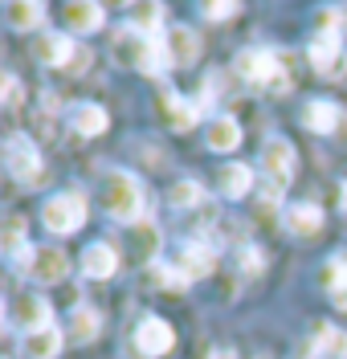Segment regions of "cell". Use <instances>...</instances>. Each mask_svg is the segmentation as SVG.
<instances>
[{
    "instance_id": "6da1fadb",
    "label": "cell",
    "mask_w": 347,
    "mask_h": 359,
    "mask_svg": "<svg viewBox=\"0 0 347 359\" xmlns=\"http://www.w3.org/2000/svg\"><path fill=\"white\" fill-rule=\"evenodd\" d=\"M143 180L131 176L127 168H111L102 172V184H98V204L111 221H123V224H135L139 212H143Z\"/></svg>"
},
{
    "instance_id": "7a4b0ae2",
    "label": "cell",
    "mask_w": 347,
    "mask_h": 359,
    "mask_svg": "<svg viewBox=\"0 0 347 359\" xmlns=\"http://www.w3.org/2000/svg\"><path fill=\"white\" fill-rule=\"evenodd\" d=\"M111 57L115 66L123 69H139V74H163V66H172L168 49H163L160 37H147V33H135V29H118L115 41H111Z\"/></svg>"
},
{
    "instance_id": "3957f363",
    "label": "cell",
    "mask_w": 347,
    "mask_h": 359,
    "mask_svg": "<svg viewBox=\"0 0 347 359\" xmlns=\"http://www.w3.org/2000/svg\"><path fill=\"white\" fill-rule=\"evenodd\" d=\"M233 69L250 86H261V90H270V94H286V90L294 86V74L286 66V57L282 53H270V49H241Z\"/></svg>"
},
{
    "instance_id": "277c9868",
    "label": "cell",
    "mask_w": 347,
    "mask_h": 359,
    "mask_svg": "<svg viewBox=\"0 0 347 359\" xmlns=\"http://www.w3.org/2000/svg\"><path fill=\"white\" fill-rule=\"evenodd\" d=\"M86 212H90L86 192L82 188H66V192H53L41 204V224H46L53 237H69V233H78L86 224Z\"/></svg>"
},
{
    "instance_id": "5b68a950",
    "label": "cell",
    "mask_w": 347,
    "mask_h": 359,
    "mask_svg": "<svg viewBox=\"0 0 347 359\" xmlns=\"http://www.w3.org/2000/svg\"><path fill=\"white\" fill-rule=\"evenodd\" d=\"M4 168H8V176L17 180V184H25V188L41 184L46 163H41V151H37L33 135H25V131H8L4 135Z\"/></svg>"
},
{
    "instance_id": "8992f818",
    "label": "cell",
    "mask_w": 347,
    "mask_h": 359,
    "mask_svg": "<svg viewBox=\"0 0 347 359\" xmlns=\"http://www.w3.org/2000/svg\"><path fill=\"white\" fill-rule=\"evenodd\" d=\"M13 266L21 269L29 282H37V286H53V282H66L69 257L62 253V249H53V245H29Z\"/></svg>"
},
{
    "instance_id": "52a82bcc",
    "label": "cell",
    "mask_w": 347,
    "mask_h": 359,
    "mask_svg": "<svg viewBox=\"0 0 347 359\" xmlns=\"http://www.w3.org/2000/svg\"><path fill=\"white\" fill-rule=\"evenodd\" d=\"M261 172H266L270 184L286 188V184L294 180V143L282 139V135H270V139L261 143Z\"/></svg>"
},
{
    "instance_id": "ba28073f",
    "label": "cell",
    "mask_w": 347,
    "mask_h": 359,
    "mask_svg": "<svg viewBox=\"0 0 347 359\" xmlns=\"http://www.w3.org/2000/svg\"><path fill=\"white\" fill-rule=\"evenodd\" d=\"M135 347L143 359H160L168 355L172 347H176V331H172V323H163L156 314H147L143 323L135 327Z\"/></svg>"
},
{
    "instance_id": "9c48e42d",
    "label": "cell",
    "mask_w": 347,
    "mask_h": 359,
    "mask_svg": "<svg viewBox=\"0 0 347 359\" xmlns=\"http://www.w3.org/2000/svg\"><path fill=\"white\" fill-rule=\"evenodd\" d=\"M306 57H311V69H315L319 78H331V82L347 78V49L339 41L315 37V41H311V49H306Z\"/></svg>"
},
{
    "instance_id": "30bf717a",
    "label": "cell",
    "mask_w": 347,
    "mask_h": 359,
    "mask_svg": "<svg viewBox=\"0 0 347 359\" xmlns=\"http://www.w3.org/2000/svg\"><path fill=\"white\" fill-rule=\"evenodd\" d=\"M8 323L17 327V331H41V327H49V302L41 298V294L25 290L13 298V306H8Z\"/></svg>"
},
{
    "instance_id": "8fae6325",
    "label": "cell",
    "mask_w": 347,
    "mask_h": 359,
    "mask_svg": "<svg viewBox=\"0 0 347 359\" xmlns=\"http://www.w3.org/2000/svg\"><path fill=\"white\" fill-rule=\"evenodd\" d=\"M156 111H160L163 127H172V131H192V127H196V114H200V107L184 102V98H180L172 86H160V90H156Z\"/></svg>"
},
{
    "instance_id": "7c38bea8",
    "label": "cell",
    "mask_w": 347,
    "mask_h": 359,
    "mask_svg": "<svg viewBox=\"0 0 347 359\" xmlns=\"http://www.w3.org/2000/svg\"><path fill=\"white\" fill-rule=\"evenodd\" d=\"M172 262L180 266V273H184L188 282H196V278H208L217 269V249L208 245V241H184Z\"/></svg>"
},
{
    "instance_id": "4fadbf2b",
    "label": "cell",
    "mask_w": 347,
    "mask_h": 359,
    "mask_svg": "<svg viewBox=\"0 0 347 359\" xmlns=\"http://www.w3.org/2000/svg\"><path fill=\"white\" fill-rule=\"evenodd\" d=\"M33 53H37V62H46V66L66 69L69 62H74V53H78V45L69 41L66 33H49V29H41V33L33 37Z\"/></svg>"
},
{
    "instance_id": "5bb4252c",
    "label": "cell",
    "mask_w": 347,
    "mask_h": 359,
    "mask_svg": "<svg viewBox=\"0 0 347 359\" xmlns=\"http://www.w3.org/2000/svg\"><path fill=\"white\" fill-rule=\"evenodd\" d=\"M62 21H66L69 33H94V29H102V21H107V8L98 0H66Z\"/></svg>"
},
{
    "instance_id": "9a60e30c",
    "label": "cell",
    "mask_w": 347,
    "mask_h": 359,
    "mask_svg": "<svg viewBox=\"0 0 347 359\" xmlns=\"http://www.w3.org/2000/svg\"><path fill=\"white\" fill-rule=\"evenodd\" d=\"M163 49H168L172 66H192V62L200 57V37H196V29H188V25H172V29L163 33Z\"/></svg>"
},
{
    "instance_id": "2e32d148",
    "label": "cell",
    "mask_w": 347,
    "mask_h": 359,
    "mask_svg": "<svg viewBox=\"0 0 347 359\" xmlns=\"http://www.w3.org/2000/svg\"><path fill=\"white\" fill-rule=\"evenodd\" d=\"M66 123H69L78 135L94 139V135H102L107 127H111V114L102 111L98 102H74V107L66 111Z\"/></svg>"
},
{
    "instance_id": "e0dca14e",
    "label": "cell",
    "mask_w": 347,
    "mask_h": 359,
    "mask_svg": "<svg viewBox=\"0 0 347 359\" xmlns=\"http://www.w3.org/2000/svg\"><path fill=\"white\" fill-rule=\"evenodd\" d=\"M282 224H286V233H294V237H315V233L323 229V208L311 204V201L290 204V208L282 212Z\"/></svg>"
},
{
    "instance_id": "ac0fdd59",
    "label": "cell",
    "mask_w": 347,
    "mask_h": 359,
    "mask_svg": "<svg viewBox=\"0 0 347 359\" xmlns=\"http://www.w3.org/2000/svg\"><path fill=\"white\" fill-rule=\"evenodd\" d=\"M339 123H343V111H339L335 102H327V98H311V102L302 107V127H306V131L331 135Z\"/></svg>"
},
{
    "instance_id": "d6986e66",
    "label": "cell",
    "mask_w": 347,
    "mask_h": 359,
    "mask_svg": "<svg viewBox=\"0 0 347 359\" xmlns=\"http://www.w3.org/2000/svg\"><path fill=\"white\" fill-rule=\"evenodd\" d=\"M4 21H8V29H17V33H33V29H41V21H46V4L41 0H8L4 4Z\"/></svg>"
},
{
    "instance_id": "ffe728a7",
    "label": "cell",
    "mask_w": 347,
    "mask_h": 359,
    "mask_svg": "<svg viewBox=\"0 0 347 359\" xmlns=\"http://www.w3.org/2000/svg\"><path fill=\"white\" fill-rule=\"evenodd\" d=\"M217 188H221V196H229V201L250 196V192H254V168H250V163H225V168L217 172Z\"/></svg>"
},
{
    "instance_id": "44dd1931",
    "label": "cell",
    "mask_w": 347,
    "mask_h": 359,
    "mask_svg": "<svg viewBox=\"0 0 347 359\" xmlns=\"http://www.w3.org/2000/svg\"><path fill=\"white\" fill-rule=\"evenodd\" d=\"M115 269H118L115 245H107V241H94V245H86V253H82V273H86V278L102 282V278H111Z\"/></svg>"
},
{
    "instance_id": "7402d4cb",
    "label": "cell",
    "mask_w": 347,
    "mask_h": 359,
    "mask_svg": "<svg viewBox=\"0 0 347 359\" xmlns=\"http://www.w3.org/2000/svg\"><path fill=\"white\" fill-rule=\"evenodd\" d=\"M205 143H208V151H233V147L241 143V127H237V118H229V114L208 118Z\"/></svg>"
},
{
    "instance_id": "603a6c76",
    "label": "cell",
    "mask_w": 347,
    "mask_h": 359,
    "mask_svg": "<svg viewBox=\"0 0 347 359\" xmlns=\"http://www.w3.org/2000/svg\"><path fill=\"white\" fill-rule=\"evenodd\" d=\"M127 29L147 33V37H160V29H163V4H160V0H135V4H131V17H127Z\"/></svg>"
},
{
    "instance_id": "cb8c5ba5",
    "label": "cell",
    "mask_w": 347,
    "mask_h": 359,
    "mask_svg": "<svg viewBox=\"0 0 347 359\" xmlns=\"http://www.w3.org/2000/svg\"><path fill=\"white\" fill-rule=\"evenodd\" d=\"M62 343H66V335L49 323V327H41V331H29V335H25V355L29 359H53L57 351H62Z\"/></svg>"
},
{
    "instance_id": "d4e9b609",
    "label": "cell",
    "mask_w": 347,
    "mask_h": 359,
    "mask_svg": "<svg viewBox=\"0 0 347 359\" xmlns=\"http://www.w3.org/2000/svg\"><path fill=\"white\" fill-rule=\"evenodd\" d=\"M98 331H102V318H98V311H90V306H78V311L69 314V327H66L69 343H90V339H98Z\"/></svg>"
},
{
    "instance_id": "484cf974",
    "label": "cell",
    "mask_w": 347,
    "mask_h": 359,
    "mask_svg": "<svg viewBox=\"0 0 347 359\" xmlns=\"http://www.w3.org/2000/svg\"><path fill=\"white\" fill-rule=\"evenodd\" d=\"M127 233H131V253L139 262H151L156 249H160V229L151 221H135V224H127Z\"/></svg>"
},
{
    "instance_id": "4316f807",
    "label": "cell",
    "mask_w": 347,
    "mask_h": 359,
    "mask_svg": "<svg viewBox=\"0 0 347 359\" xmlns=\"http://www.w3.org/2000/svg\"><path fill=\"white\" fill-rule=\"evenodd\" d=\"M315 347H319V355H327V359H347V331L319 323V327H315Z\"/></svg>"
},
{
    "instance_id": "83f0119b",
    "label": "cell",
    "mask_w": 347,
    "mask_h": 359,
    "mask_svg": "<svg viewBox=\"0 0 347 359\" xmlns=\"http://www.w3.org/2000/svg\"><path fill=\"white\" fill-rule=\"evenodd\" d=\"M151 282L160 286V290H172V294H180V290H188V278L180 273V266L176 262H151Z\"/></svg>"
},
{
    "instance_id": "f1b7e54d",
    "label": "cell",
    "mask_w": 347,
    "mask_h": 359,
    "mask_svg": "<svg viewBox=\"0 0 347 359\" xmlns=\"http://www.w3.org/2000/svg\"><path fill=\"white\" fill-rule=\"evenodd\" d=\"M0 249H4L8 262H17L25 249H29L25 245V217H8V221H4V241H0Z\"/></svg>"
},
{
    "instance_id": "f546056e",
    "label": "cell",
    "mask_w": 347,
    "mask_h": 359,
    "mask_svg": "<svg viewBox=\"0 0 347 359\" xmlns=\"http://www.w3.org/2000/svg\"><path fill=\"white\" fill-rule=\"evenodd\" d=\"M168 204H172V208H200V204H205V188H200L196 180H180V184L168 192Z\"/></svg>"
},
{
    "instance_id": "4dcf8cb0",
    "label": "cell",
    "mask_w": 347,
    "mask_h": 359,
    "mask_svg": "<svg viewBox=\"0 0 347 359\" xmlns=\"http://www.w3.org/2000/svg\"><path fill=\"white\" fill-rule=\"evenodd\" d=\"M343 25V8L339 4H327V8H319L315 13V29H319V37H327V41H339V29Z\"/></svg>"
},
{
    "instance_id": "1f68e13d",
    "label": "cell",
    "mask_w": 347,
    "mask_h": 359,
    "mask_svg": "<svg viewBox=\"0 0 347 359\" xmlns=\"http://www.w3.org/2000/svg\"><path fill=\"white\" fill-rule=\"evenodd\" d=\"M278 208H282V188L266 180V184H261V196H257V217H261V221H274Z\"/></svg>"
},
{
    "instance_id": "d6a6232c",
    "label": "cell",
    "mask_w": 347,
    "mask_h": 359,
    "mask_svg": "<svg viewBox=\"0 0 347 359\" xmlns=\"http://www.w3.org/2000/svg\"><path fill=\"white\" fill-rule=\"evenodd\" d=\"M200 13L205 21H229L241 13V0H200Z\"/></svg>"
},
{
    "instance_id": "836d02e7",
    "label": "cell",
    "mask_w": 347,
    "mask_h": 359,
    "mask_svg": "<svg viewBox=\"0 0 347 359\" xmlns=\"http://www.w3.org/2000/svg\"><path fill=\"white\" fill-rule=\"evenodd\" d=\"M237 266L245 269V273H261L266 269V253L254 245H241V253H237Z\"/></svg>"
},
{
    "instance_id": "e575fe53",
    "label": "cell",
    "mask_w": 347,
    "mask_h": 359,
    "mask_svg": "<svg viewBox=\"0 0 347 359\" xmlns=\"http://www.w3.org/2000/svg\"><path fill=\"white\" fill-rule=\"evenodd\" d=\"M331 286H339V282H347V249H339L335 257H331V266H327V273H323Z\"/></svg>"
},
{
    "instance_id": "d590c367",
    "label": "cell",
    "mask_w": 347,
    "mask_h": 359,
    "mask_svg": "<svg viewBox=\"0 0 347 359\" xmlns=\"http://www.w3.org/2000/svg\"><path fill=\"white\" fill-rule=\"evenodd\" d=\"M25 90H21V78L17 74H4V107H21Z\"/></svg>"
},
{
    "instance_id": "8d00e7d4",
    "label": "cell",
    "mask_w": 347,
    "mask_h": 359,
    "mask_svg": "<svg viewBox=\"0 0 347 359\" xmlns=\"http://www.w3.org/2000/svg\"><path fill=\"white\" fill-rule=\"evenodd\" d=\"M86 62H90V49L78 45V53H74V62L66 66V74H86Z\"/></svg>"
},
{
    "instance_id": "74e56055",
    "label": "cell",
    "mask_w": 347,
    "mask_h": 359,
    "mask_svg": "<svg viewBox=\"0 0 347 359\" xmlns=\"http://www.w3.org/2000/svg\"><path fill=\"white\" fill-rule=\"evenodd\" d=\"M331 302H335L339 311H347V282H339V286H331Z\"/></svg>"
},
{
    "instance_id": "f35d334b",
    "label": "cell",
    "mask_w": 347,
    "mask_h": 359,
    "mask_svg": "<svg viewBox=\"0 0 347 359\" xmlns=\"http://www.w3.org/2000/svg\"><path fill=\"white\" fill-rule=\"evenodd\" d=\"M339 208L347 212V180H343V188H339Z\"/></svg>"
},
{
    "instance_id": "ab89813d",
    "label": "cell",
    "mask_w": 347,
    "mask_h": 359,
    "mask_svg": "<svg viewBox=\"0 0 347 359\" xmlns=\"http://www.w3.org/2000/svg\"><path fill=\"white\" fill-rule=\"evenodd\" d=\"M115 4H127V0H115Z\"/></svg>"
}]
</instances>
